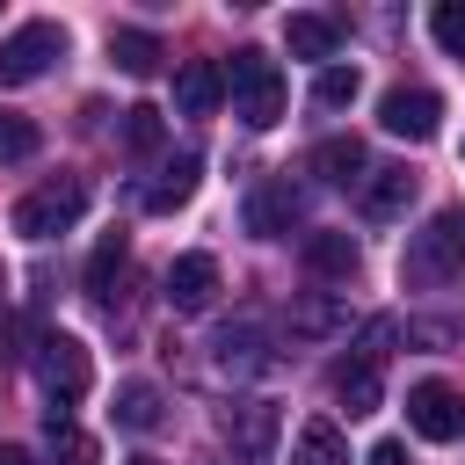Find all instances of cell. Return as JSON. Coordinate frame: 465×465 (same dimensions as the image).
Returning a JSON list of instances; mask_svg holds the SVG:
<instances>
[{
    "instance_id": "obj_6",
    "label": "cell",
    "mask_w": 465,
    "mask_h": 465,
    "mask_svg": "<svg viewBox=\"0 0 465 465\" xmlns=\"http://www.w3.org/2000/svg\"><path fill=\"white\" fill-rule=\"evenodd\" d=\"M407 429H414L421 443H458V436H465V392L443 385V378H421V385L407 392Z\"/></svg>"
},
{
    "instance_id": "obj_15",
    "label": "cell",
    "mask_w": 465,
    "mask_h": 465,
    "mask_svg": "<svg viewBox=\"0 0 465 465\" xmlns=\"http://www.w3.org/2000/svg\"><path fill=\"white\" fill-rule=\"evenodd\" d=\"M341 327H349L341 298H327V291H305V298H291V334H298V341H327V334H341Z\"/></svg>"
},
{
    "instance_id": "obj_30",
    "label": "cell",
    "mask_w": 465,
    "mask_h": 465,
    "mask_svg": "<svg viewBox=\"0 0 465 465\" xmlns=\"http://www.w3.org/2000/svg\"><path fill=\"white\" fill-rule=\"evenodd\" d=\"M371 465H407V443H400V436H385V443H371Z\"/></svg>"
},
{
    "instance_id": "obj_17",
    "label": "cell",
    "mask_w": 465,
    "mask_h": 465,
    "mask_svg": "<svg viewBox=\"0 0 465 465\" xmlns=\"http://www.w3.org/2000/svg\"><path fill=\"white\" fill-rule=\"evenodd\" d=\"M283 44H291V58H334L341 22H334V15H291V22H283Z\"/></svg>"
},
{
    "instance_id": "obj_1",
    "label": "cell",
    "mask_w": 465,
    "mask_h": 465,
    "mask_svg": "<svg viewBox=\"0 0 465 465\" xmlns=\"http://www.w3.org/2000/svg\"><path fill=\"white\" fill-rule=\"evenodd\" d=\"M225 94H232V116H240L247 131H269V124L283 116V94H291V87H283V65L247 44V51L225 58Z\"/></svg>"
},
{
    "instance_id": "obj_11",
    "label": "cell",
    "mask_w": 465,
    "mask_h": 465,
    "mask_svg": "<svg viewBox=\"0 0 465 465\" xmlns=\"http://www.w3.org/2000/svg\"><path fill=\"white\" fill-rule=\"evenodd\" d=\"M167 305L174 312H211L218 305V262L211 254H174L167 262Z\"/></svg>"
},
{
    "instance_id": "obj_2",
    "label": "cell",
    "mask_w": 465,
    "mask_h": 465,
    "mask_svg": "<svg viewBox=\"0 0 465 465\" xmlns=\"http://www.w3.org/2000/svg\"><path fill=\"white\" fill-rule=\"evenodd\" d=\"M458 269H465V218H458V211H436L421 232H407L400 283H414V291H443Z\"/></svg>"
},
{
    "instance_id": "obj_28",
    "label": "cell",
    "mask_w": 465,
    "mask_h": 465,
    "mask_svg": "<svg viewBox=\"0 0 465 465\" xmlns=\"http://www.w3.org/2000/svg\"><path fill=\"white\" fill-rule=\"evenodd\" d=\"M429 36H436L450 58H465V0H436V7H429Z\"/></svg>"
},
{
    "instance_id": "obj_21",
    "label": "cell",
    "mask_w": 465,
    "mask_h": 465,
    "mask_svg": "<svg viewBox=\"0 0 465 465\" xmlns=\"http://www.w3.org/2000/svg\"><path fill=\"white\" fill-rule=\"evenodd\" d=\"M44 436H51V458H58V465H102L94 436H80L65 407H44Z\"/></svg>"
},
{
    "instance_id": "obj_26",
    "label": "cell",
    "mask_w": 465,
    "mask_h": 465,
    "mask_svg": "<svg viewBox=\"0 0 465 465\" xmlns=\"http://www.w3.org/2000/svg\"><path fill=\"white\" fill-rule=\"evenodd\" d=\"M116 138H124L131 153H160L167 124H160V109H153V102H131V109H124V124H116Z\"/></svg>"
},
{
    "instance_id": "obj_22",
    "label": "cell",
    "mask_w": 465,
    "mask_h": 465,
    "mask_svg": "<svg viewBox=\"0 0 465 465\" xmlns=\"http://www.w3.org/2000/svg\"><path fill=\"white\" fill-rule=\"evenodd\" d=\"M124 254H131V240L124 232H102V247L87 254V298H116V276H124Z\"/></svg>"
},
{
    "instance_id": "obj_9",
    "label": "cell",
    "mask_w": 465,
    "mask_h": 465,
    "mask_svg": "<svg viewBox=\"0 0 465 465\" xmlns=\"http://www.w3.org/2000/svg\"><path fill=\"white\" fill-rule=\"evenodd\" d=\"M211 363H218L225 378H262V371H276V349H269V334H262L254 320H240V327H218Z\"/></svg>"
},
{
    "instance_id": "obj_4",
    "label": "cell",
    "mask_w": 465,
    "mask_h": 465,
    "mask_svg": "<svg viewBox=\"0 0 465 465\" xmlns=\"http://www.w3.org/2000/svg\"><path fill=\"white\" fill-rule=\"evenodd\" d=\"M36 378H44L51 407L73 414V400H87V385H94V356H87V341H80V334H36Z\"/></svg>"
},
{
    "instance_id": "obj_12",
    "label": "cell",
    "mask_w": 465,
    "mask_h": 465,
    "mask_svg": "<svg viewBox=\"0 0 465 465\" xmlns=\"http://www.w3.org/2000/svg\"><path fill=\"white\" fill-rule=\"evenodd\" d=\"M225 102V65L218 58H189L182 73H174V109L182 116H211Z\"/></svg>"
},
{
    "instance_id": "obj_10",
    "label": "cell",
    "mask_w": 465,
    "mask_h": 465,
    "mask_svg": "<svg viewBox=\"0 0 465 465\" xmlns=\"http://www.w3.org/2000/svg\"><path fill=\"white\" fill-rule=\"evenodd\" d=\"M298 211H305V203H298V189H291L283 174H269V182L247 189V232H254V240H283V232L298 225Z\"/></svg>"
},
{
    "instance_id": "obj_20",
    "label": "cell",
    "mask_w": 465,
    "mask_h": 465,
    "mask_svg": "<svg viewBox=\"0 0 465 465\" xmlns=\"http://www.w3.org/2000/svg\"><path fill=\"white\" fill-rule=\"evenodd\" d=\"M356 262H363V247L349 232H305V269L312 276H356Z\"/></svg>"
},
{
    "instance_id": "obj_3",
    "label": "cell",
    "mask_w": 465,
    "mask_h": 465,
    "mask_svg": "<svg viewBox=\"0 0 465 465\" xmlns=\"http://www.w3.org/2000/svg\"><path fill=\"white\" fill-rule=\"evenodd\" d=\"M80 211H87V174H51V182H36V189L15 203V232H22V240L73 232Z\"/></svg>"
},
{
    "instance_id": "obj_18",
    "label": "cell",
    "mask_w": 465,
    "mask_h": 465,
    "mask_svg": "<svg viewBox=\"0 0 465 465\" xmlns=\"http://www.w3.org/2000/svg\"><path fill=\"white\" fill-rule=\"evenodd\" d=\"M312 174H320V182H334V189L363 182V174H371V160H363V138H327V145L312 153Z\"/></svg>"
},
{
    "instance_id": "obj_14",
    "label": "cell",
    "mask_w": 465,
    "mask_h": 465,
    "mask_svg": "<svg viewBox=\"0 0 465 465\" xmlns=\"http://www.w3.org/2000/svg\"><path fill=\"white\" fill-rule=\"evenodd\" d=\"M385 363H371V356H341L334 363V400L349 407V414H378V400H385V378H378Z\"/></svg>"
},
{
    "instance_id": "obj_32",
    "label": "cell",
    "mask_w": 465,
    "mask_h": 465,
    "mask_svg": "<svg viewBox=\"0 0 465 465\" xmlns=\"http://www.w3.org/2000/svg\"><path fill=\"white\" fill-rule=\"evenodd\" d=\"M131 465H160V458H131Z\"/></svg>"
},
{
    "instance_id": "obj_7",
    "label": "cell",
    "mask_w": 465,
    "mask_h": 465,
    "mask_svg": "<svg viewBox=\"0 0 465 465\" xmlns=\"http://www.w3.org/2000/svg\"><path fill=\"white\" fill-rule=\"evenodd\" d=\"M276 436H283V407L276 400H240L225 407V443L240 465H269L276 458Z\"/></svg>"
},
{
    "instance_id": "obj_25",
    "label": "cell",
    "mask_w": 465,
    "mask_h": 465,
    "mask_svg": "<svg viewBox=\"0 0 465 465\" xmlns=\"http://www.w3.org/2000/svg\"><path fill=\"white\" fill-rule=\"evenodd\" d=\"M36 145H44V131H36L22 109H0V167H22V160H36Z\"/></svg>"
},
{
    "instance_id": "obj_5",
    "label": "cell",
    "mask_w": 465,
    "mask_h": 465,
    "mask_svg": "<svg viewBox=\"0 0 465 465\" xmlns=\"http://www.w3.org/2000/svg\"><path fill=\"white\" fill-rule=\"evenodd\" d=\"M58 58H65V29H58V22H22V29L0 44V87H29V80H44Z\"/></svg>"
},
{
    "instance_id": "obj_24",
    "label": "cell",
    "mask_w": 465,
    "mask_h": 465,
    "mask_svg": "<svg viewBox=\"0 0 465 465\" xmlns=\"http://www.w3.org/2000/svg\"><path fill=\"white\" fill-rule=\"evenodd\" d=\"M291 465H349L341 429H334V421H305V429H298V458H291Z\"/></svg>"
},
{
    "instance_id": "obj_16",
    "label": "cell",
    "mask_w": 465,
    "mask_h": 465,
    "mask_svg": "<svg viewBox=\"0 0 465 465\" xmlns=\"http://www.w3.org/2000/svg\"><path fill=\"white\" fill-rule=\"evenodd\" d=\"M160 36L153 29H109V65L116 73H131V80H145V73H160Z\"/></svg>"
},
{
    "instance_id": "obj_19",
    "label": "cell",
    "mask_w": 465,
    "mask_h": 465,
    "mask_svg": "<svg viewBox=\"0 0 465 465\" xmlns=\"http://www.w3.org/2000/svg\"><path fill=\"white\" fill-rule=\"evenodd\" d=\"M407 196H414V174H407V167H371V182H363V218H400Z\"/></svg>"
},
{
    "instance_id": "obj_23",
    "label": "cell",
    "mask_w": 465,
    "mask_h": 465,
    "mask_svg": "<svg viewBox=\"0 0 465 465\" xmlns=\"http://www.w3.org/2000/svg\"><path fill=\"white\" fill-rule=\"evenodd\" d=\"M116 429H131V436H145V429H160V392H153L145 378H131V385H116Z\"/></svg>"
},
{
    "instance_id": "obj_31",
    "label": "cell",
    "mask_w": 465,
    "mask_h": 465,
    "mask_svg": "<svg viewBox=\"0 0 465 465\" xmlns=\"http://www.w3.org/2000/svg\"><path fill=\"white\" fill-rule=\"evenodd\" d=\"M0 465H36V458H29L22 443H0Z\"/></svg>"
},
{
    "instance_id": "obj_27",
    "label": "cell",
    "mask_w": 465,
    "mask_h": 465,
    "mask_svg": "<svg viewBox=\"0 0 465 465\" xmlns=\"http://www.w3.org/2000/svg\"><path fill=\"white\" fill-rule=\"evenodd\" d=\"M356 65H320V80H312V109H349L356 102Z\"/></svg>"
},
{
    "instance_id": "obj_13",
    "label": "cell",
    "mask_w": 465,
    "mask_h": 465,
    "mask_svg": "<svg viewBox=\"0 0 465 465\" xmlns=\"http://www.w3.org/2000/svg\"><path fill=\"white\" fill-rule=\"evenodd\" d=\"M196 174H203V160H196V153H174V160L138 189V203H145V211H182V203L196 196Z\"/></svg>"
},
{
    "instance_id": "obj_29",
    "label": "cell",
    "mask_w": 465,
    "mask_h": 465,
    "mask_svg": "<svg viewBox=\"0 0 465 465\" xmlns=\"http://www.w3.org/2000/svg\"><path fill=\"white\" fill-rule=\"evenodd\" d=\"M407 341H421V349H458L465 327H458V320H407Z\"/></svg>"
},
{
    "instance_id": "obj_8",
    "label": "cell",
    "mask_w": 465,
    "mask_h": 465,
    "mask_svg": "<svg viewBox=\"0 0 465 465\" xmlns=\"http://www.w3.org/2000/svg\"><path fill=\"white\" fill-rule=\"evenodd\" d=\"M378 124H385L392 138H407V145H429V138L443 131V94H436V87H385Z\"/></svg>"
}]
</instances>
